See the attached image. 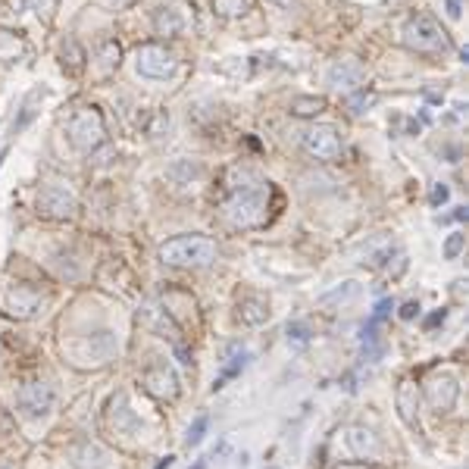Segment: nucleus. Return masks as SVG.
<instances>
[{"instance_id": "obj_1", "label": "nucleus", "mask_w": 469, "mask_h": 469, "mask_svg": "<svg viewBox=\"0 0 469 469\" xmlns=\"http://www.w3.org/2000/svg\"><path fill=\"white\" fill-rule=\"evenodd\" d=\"M269 182L250 169H232L222 191V219L232 228H257L269 213Z\"/></svg>"}, {"instance_id": "obj_2", "label": "nucleus", "mask_w": 469, "mask_h": 469, "mask_svg": "<svg viewBox=\"0 0 469 469\" xmlns=\"http://www.w3.org/2000/svg\"><path fill=\"white\" fill-rule=\"evenodd\" d=\"M219 248H216L213 238L207 234H178L160 248V260L166 266H178V269H201L216 263Z\"/></svg>"}, {"instance_id": "obj_3", "label": "nucleus", "mask_w": 469, "mask_h": 469, "mask_svg": "<svg viewBox=\"0 0 469 469\" xmlns=\"http://www.w3.org/2000/svg\"><path fill=\"white\" fill-rule=\"evenodd\" d=\"M66 135H69V144L82 154H91L104 144L107 138V125H104V116H100L94 107H82V110L72 113L69 125H66Z\"/></svg>"}, {"instance_id": "obj_4", "label": "nucleus", "mask_w": 469, "mask_h": 469, "mask_svg": "<svg viewBox=\"0 0 469 469\" xmlns=\"http://www.w3.org/2000/svg\"><path fill=\"white\" fill-rule=\"evenodd\" d=\"M404 44L416 53H444L450 47V38L432 16H413L404 26Z\"/></svg>"}, {"instance_id": "obj_5", "label": "nucleus", "mask_w": 469, "mask_h": 469, "mask_svg": "<svg viewBox=\"0 0 469 469\" xmlns=\"http://www.w3.org/2000/svg\"><path fill=\"white\" fill-rule=\"evenodd\" d=\"M78 210V197L72 188L59 182H50V185H41L38 191V213L47 216V219H72Z\"/></svg>"}, {"instance_id": "obj_6", "label": "nucleus", "mask_w": 469, "mask_h": 469, "mask_svg": "<svg viewBox=\"0 0 469 469\" xmlns=\"http://www.w3.org/2000/svg\"><path fill=\"white\" fill-rule=\"evenodd\" d=\"M178 59L169 47L163 44H141L135 50V69L144 78H169L176 72Z\"/></svg>"}, {"instance_id": "obj_7", "label": "nucleus", "mask_w": 469, "mask_h": 469, "mask_svg": "<svg viewBox=\"0 0 469 469\" xmlns=\"http://www.w3.org/2000/svg\"><path fill=\"white\" fill-rule=\"evenodd\" d=\"M341 135L335 125L329 122H320V125H310V129L304 131V150L310 156H316V160H322V163H332V160H338L341 156Z\"/></svg>"}, {"instance_id": "obj_8", "label": "nucleus", "mask_w": 469, "mask_h": 469, "mask_svg": "<svg viewBox=\"0 0 469 469\" xmlns=\"http://www.w3.org/2000/svg\"><path fill=\"white\" fill-rule=\"evenodd\" d=\"M41 294L28 285H3L0 288V310L7 316H16V320H32L38 313Z\"/></svg>"}, {"instance_id": "obj_9", "label": "nucleus", "mask_w": 469, "mask_h": 469, "mask_svg": "<svg viewBox=\"0 0 469 469\" xmlns=\"http://www.w3.org/2000/svg\"><path fill=\"white\" fill-rule=\"evenodd\" d=\"M329 85L338 88L344 94H353L360 88H366V66L360 63L357 57H338L326 72Z\"/></svg>"}, {"instance_id": "obj_10", "label": "nucleus", "mask_w": 469, "mask_h": 469, "mask_svg": "<svg viewBox=\"0 0 469 469\" xmlns=\"http://www.w3.org/2000/svg\"><path fill=\"white\" fill-rule=\"evenodd\" d=\"M53 401H57L53 388L47 382H41V378L26 382L19 388V410L26 413V416H47V413L53 410Z\"/></svg>"}, {"instance_id": "obj_11", "label": "nucleus", "mask_w": 469, "mask_h": 469, "mask_svg": "<svg viewBox=\"0 0 469 469\" xmlns=\"http://www.w3.org/2000/svg\"><path fill=\"white\" fill-rule=\"evenodd\" d=\"M144 388H147L154 398H160V401H172L178 394V376H176V369H172L166 360L150 363L147 372H144Z\"/></svg>"}, {"instance_id": "obj_12", "label": "nucleus", "mask_w": 469, "mask_h": 469, "mask_svg": "<svg viewBox=\"0 0 469 469\" xmlns=\"http://www.w3.org/2000/svg\"><path fill=\"white\" fill-rule=\"evenodd\" d=\"M457 394H460V385H457L454 376H432L425 382V401L435 413H448L454 410Z\"/></svg>"}, {"instance_id": "obj_13", "label": "nucleus", "mask_w": 469, "mask_h": 469, "mask_svg": "<svg viewBox=\"0 0 469 469\" xmlns=\"http://www.w3.org/2000/svg\"><path fill=\"white\" fill-rule=\"evenodd\" d=\"M344 444L347 450H351L353 457H360V460H376L378 454H382V441H378L376 432H369L366 425H351V429L344 432Z\"/></svg>"}, {"instance_id": "obj_14", "label": "nucleus", "mask_w": 469, "mask_h": 469, "mask_svg": "<svg viewBox=\"0 0 469 469\" xmlns=\"http://www.w3.org/2000/svg\"><path fill=\"white\" fill-rule=\"evenodd\" d=\"M119 63H122V47H119L113 38L100 41L94 57H91V75L94 78H110L113 72L119 69Z\"/></svg>"}, {"instance_id": "obj_15", "label": "nucleus", "mask_w": 469, "mask_h": 469, "mask_svg": "<svg viewBox=\"0 0 469 469\" xmlns=\"http://www.w3.org/2000/svg\"><path fill=\"white\" fill-rule=\"evenodd\" d=\"M398 410H401V419H404L410 429H419V391L416 385L410 382V378H404V382L398 385Z\"/></svg>"}, {"instance_id": "obj_16", "label": "nucleus", "mask_w": 469, "mask_h": 469, "mask_svg": "<svg viewBox=\"0 0 469 469\" xmlns=\"http://www.w3.org/2000/svg\"><path fill=\"white\" fill-rule=\"evenodd\" d=\"M238 316H241L248 326H260V322H266L269 306H266V300H260V297H244L241 304H238Z\"/></svg>"}, {"instance_id": "obj_17", "label": "nucleus", "mask_w": 469, "mask_h": 469, "mask_svg": "<svg viewBox=\"0 0 469 469\" xmlns=\"http://www.w3.org/2000/svg\"><path fill=\"white\" fill-rule=\"evenodd\" d=\"M254 10V0H213V13L222 19H241Z\"/></svg>"}, {"instance_id": "obj_18", "label": "nucleus", "mask_w": 469, "mask_h": 469, "mask_svg": "<svg viewBox=\"0 0 469 469\" xmlns=\"http://www.w3.org/2000/svg\"><path fill=\"white\" fill-rule=\"evenodd\" d=\"M154 26L160 35H182L185 32V22H182V16H178V10H166V7L156 13Z\"/></svg>"}, {"instance_id": "obj_19", "label": "nucleus", "mask_w": 469, "mask_h": 469, "mask_svg": "<svg viewBox=\"0 0 469 469\" xmlns=\"http://www.w3.org/2000/svg\"><path fill=\"white\" fill-rule=\"evenodd\" d=\"M322 110H326V98H294L291 100L294 116H316Z\"/></svg>"}, {"instance_id": "obj_20", "label": "nucleus", "mask_w": 469, "mask_h": 469, "mask_svg": "<svg viewBox=\"0 0 469 469\" xmlns=\"http://www.w3.org/2000/svg\"><path fill=\"white\" fill-rule=\"evenodd\" d=\"M44 94H47L44 88H35V91L26 98V104H22V119L16 122V131H22L28 122H32V116H35V104H38V100H44Z\"/></svg>"}, {"instance_id": "obj_21", "label": "nucleus", "mask_w": 469, "mask_h": 469, "mask_svg": "<svg viewBox=\"0 0 469 469\" xmlns=\"http://www.w3.org/2000/svg\"><path fill=\"white\" fill-rule=\"evenodd\" d=\"M63 50H69V57H72V59H63L66 69H69V72H82V66H85V53H82V47H78L75 41H66Z\"/></svg>"}, {"instance_id": "obj_22", "label": "nucleus", "mask_w": 469, "mask_h": 469, "mask_svg": "<svg viewBox=\"0 0 469 469\" xmlns=\"http://www.w3.org/2000/svg\"><path fill=\"white\" fill-rule=\"evenodd\" d=\"M347 104H351V110L360 116V113H366L372 104H376V94H366V88H360V91H353L351 98H347Z\"/></svg>"}, {"instance_id": "obj_23", "label": "nucleus", "mask_w": 469, "mask_h": 469, "mask_svg": "<svg viewBox=\"0 0 469 469\" xmlns=\"http://www.w3.org/2000/svg\"><path fill=\"white\" fill-rule=\"evenodd\" d=\"M463 248H466V234H460V232L448 234V241H444V257H448V260H457V257L463 254Z\"/></svg>"}, {"instance_id": "obj_24", "label": "nucleus", "mask_w": 469, "mask_h": 469, "mask_svg": "<svg viewBox=\"0 0 469 469\" xmlns=\"http://www.w3.org/2000/svg\"><path fill=\"white\" fill-rule=\"evenodd\" d=\"M207 423H210L207 416H197V419H194V425H191V429H188V435H185V444H188V448H194V444H201L203 432H207Z\"/></svg>"}, {"instance_id": "obj_25", "label": "nucleus", "mask_w": 469, "mask_h": 469, "mask_svg": "<svg viewBox=\"0 0 469 469\" xmlns=\"http://www.w3.org/2000/svg\"><path fill=\"white\" fill-rule=\"evenodd\" d=\"M448 197H450V188H448L444 182L432 185V194H429V203H432V207H441V203H448Z\"/></svg>"}, {"instance_id": "obj_26", "label": "nucleus", "mask_w": 469, "mask_h": 469, "mask_svg": "<svg viewBox=\"0 0 469 469\" xmlns=\"http://www.w3.org/2000/svg\"><path fill=\"white\" fill-rule=\"evenodd\" d=\"M394 310V304H391V300H378V306H376V313H372V326H378V322L385 320V316H388V313Z\"/></svg>"}, {"instance_id": "obj_27", "label": "nucleus", "mask_w": 469, "mask_h": 469, "mask_svg": "<svg viewBox=\"0 0 469 469\" xmlns=\"http://www.w3.org/2000/svg\"><path fill=\"white\" fill-rule=\"evenodd\" d=\"M419 316V304L416 300H407L404 306H401V320H416Z\"/></svg>"}, {"instance_id": "obj_28", "label": "nucleus", "mask_w": 469, "mask_h": 469, "mask_svg": "<svg viewBox=\"0 0 469 469\" xmlns=\"http://www.w3.org/2000/svg\"><path fill=\"white\" fill-rule=\"evenodd\" d=\"M288 335H294V341H297V344H304V341H306V329L304 326H291V329H288Z\"/></svg>"}, {"instance_id": "obj_29", "label": "nucleus", "mask_w": 469, "mask_h": 469, "mask_svg": "<svg viewBox=\"0 0 469 469\" xmlns=\"http://www.w3.org/2000/svg\"><path fill=\"white\" fill-rule=\"evenodd\" d=\"M448 16L450 19H460V0H448Z\"/></svg>"}, {"instance_id": "obj_30", "label": "nucleus", "mask_w": 469, "mask_h": 469, "mask_svg": "<svg viewBox=\"0 0 469 469\" xmlns=\"http://www.w3.org/2000/svg\"><path fill=\"white\" fill-rule=\"evenodd\" d=\"M438 322H444V310H438V313H432L429 320H425V329H432V326H438Z\"/></svg>"}, {"instance_id": "obj_31", "label": "nucleus", "mask_w": 469, "mask_h": 469, "mask_svg": "<svg viewBox=\"0 0 469 469\" xmlns=\"http://www.w3.org/2000/svg\"><path fill=\"white\" fill-rule=\"evenodd\" d=\"M269 3H275V7H294L297 0H269Z\"/></svg>"}, {"instance_id": "obj_32", "label": "nucleus", "mask_w": 469, "mask_h": 469, "mask_svg": "<svg viewBox=\"0 0 469 469\" xmlns=\"http://www.w3.org/2000/svg\"><path fill=\"white\" fill-rule=\"evenodd\" d=\"M172 460H176V457H166V460L160 463V466H156V469H169V466H172Z\"/></svg>"}, {"instance_id": "obj_33", "label": "nucleus", "mask_w": 469, "mask_h": 469, "mask_svg": "<svg viewBox=\"0 0 469 469\" xmlns=\"http://www.w3.org/2000/svg\"><path fill=\"white\" fill-rule=\"evenodd\" d=\"M194 469H203V463H197V466H194Z\"/></svg>"}, {"instance_id": "obj_34", "label": "nucleus", "mask_w": 469, "mask_h": 469, "mask_svg": "<svg viewBox=\"0 0 469 469\" xmlns=\"http://www.w3.org/2000/svg\"><path fill=\"white\" fill-rule=\"evenodd\" d=\"M113 3H125V0H113Z\"/></svg>"}, {"instance_id": "obj_35", "label": "nucleus", "mask_w": 469, "mask_h": 469, "mask_svg": "<svg viewBox=\"0 0 469 469\" xmlns=\"http://www.w3.org/2000/svg\"><path fill=\"white\" fill-rule=\"evenodd\" d=\"M269 469H279V466H269Z\"/></svg>"}]
</instances>
